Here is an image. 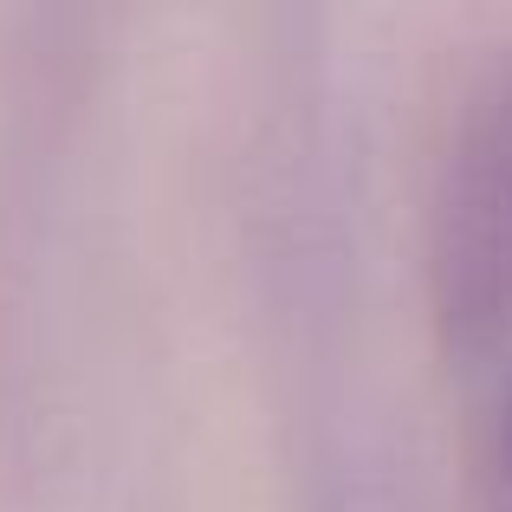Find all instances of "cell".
<instances>
[{
    "mask_svg": "<svg viewBox=\"0 0 512 512\" xmlns=\"http://www.w3.org/2000/svg\"><path fill=\"white\" fill-rule=\"evenodd\" d=\"M506 480H512V415H506Z\"/></svg>",
    "mask_w": 512,
    "mask_h": 512,
    "instance_id": "6da1fadb",
    "label": "cell"
}]
</instances>
